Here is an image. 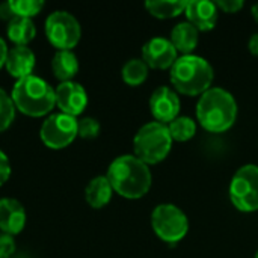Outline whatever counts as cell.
<instances>
[{"instance_id": "18", "label": "cell", "mask_w": 258, "mask_h": 258, "mask_svg": "<svg viewBox=\"0 0 258 258\" xmlns=\"http://www.w3.org/2000/svg\"><path fill=\"white\" fill-rule=\"evenodd\" d=\"M54 77L62 82H71L79 71V60L71 50H57L51 60Z\"/></svg>"}, {"instance_id": "10", "label": "cell", "mask_w": 258, "mask_h": 258, "mask_svg": "<svg viewBox=\"0 0 258 258\" xmlns=\"http://www.w3.org/2000/svg\"><path fill=\"white\" fill-rule=\"evenodd\" d=\"M150 109L157 122L166 125L178 116L180 98L174 89L168 86H160L153 92L150 98Z\"/></svg>"}, {"instance_id": "6", "label": "cell", "mask_w": 258, "mask_h": 258, "mask_svg": "<svg viewBox=\"0 0 258 258\" xmlns=\"http://www.w3.org/2000/svg\"><path fill=\"white\" fill-rule=\"evenodd\" d=\"M151 225L159 239L166 243L180 242L189 230L187 216L174 204H160L153 210Z\"/></svg>"}, {"instance_id": "19", "label": "cell", "mask_w": 258, "mask_h": 258, "mask_svg": "<svg viewBox=\"0 0 258 258\" xmlns=\"http://www.w3.org/2000/svg\"><path fill=\"white\" fill-rule=\"evenodd\" d=\"M6 33H8V38L17 45H27L35 38L36 29L30 18L14 17L11 21H8Z\"/></svg>"}, {"instance_id": "27", "label": "cell", "mask_w": 258, "mask_h": 258, "mask_svg": "<svg viewBox=\"0 0 258 258\" xmlns=\"http://www.w3.org/2000/svg\"><path fill=\"white\" fill-rule=\"evenodd\" d=\"M216 6L218 9H222L227 14H234L243 8V2L242 0H219Z\"/></svg>"}, {"instance_id": "22", "label": "cell", "mask_w": 258, "mask_h": 258, "mask_svg": "<svg viewBox=\"0 0 258 258\" xmlns=\"http://www.w3.org/2000/svg\"><path fill=\"white\" fill-rule=\"evenodd\" d=\"M148 77V65L142 59H130L122 67V80L130 86L142 85Z\"/></svg>"}, {"instance_id": "16", "label": "cell", "mask_w": 258, "mask_h": 258, "mask_svg": "<svg viewBox=\"0 0 258 258\" xmlns=\"http://www.w3.org/2000/svg\"><path fill=\"white\" fill-rule=\"evenodd\" d=\"M198 29L194 27L189 21L184 23H178L172 32H171V42L175 47L177 51L183 53V54H192V51L197 48L198 45Z\"/></svg>"}, {"instance_id": "30", "label": "cell", "mask_w": 258, "mask_h": 258, "mask_svg": "<svg viewBox=\"0 0 258 258\" xmlns=\"http://www.w3.org/2000/svg\"><path fill=\"white\" fill-rule=\"evenodd\" d=\"M8 45L6 42L0 38V68L6 63V57H8Z\"/></svg>"}, {"instance_id": "32", "label": "cell", "mask_w": 258, "mask_h": 258, "mask_svg": "<svg viewBox=\"0 0 258 258\" xmlns=\"http://www.w3.org/2000/svg\"><path fill=\"white\" fill-rule=\"evenodd\" d=\"M251 12H252V17H254V20H255V21L258 23V3H257V5H254V6H252Z\"/></svg>"}, {"instance_id": "7", "label": "cell", "mask_w": 258, "mask_h": 258, "mask_svg": "<svg viewBox=\"0 0 258 258\" xmlns=\"http://www.w3.org/2000/svg\"><path fill=\"white\" fill-rule=\"evenodd\" d=\"M230 198L240 212L258 210V166L245 165L234 174L230 183Z\"/></svg>"}, {"instance_id": "14", "label": "cell", "mask_w": 258, "mask_h": 258, "mask_svg": "<svg viewBox=\"0 0 258 258\" xmlns=\"http://www.w3.org/2000/svg\"><path fill=\"white\" fill-rule=\"evenodd\" d=\"M26 225V212L20 201L14 198L0 200V230L5 234H18Z\"/></svg>"}, {"instance_id": "20", "label": "cell", "mask_w": 258, "mask_h": 258, "mask_svg": "<svg viewBox=\"0 0 258 258\" xmlns=\"http://www.w3.org/2000/svg\"><path fill=\"white\" fill-rule=\"evenodd\" d=\"M187 2L180 0H151L145 3L147 11L157 18H172L186 11Z\"/></svg>"}, {"instance_id": "25", "label": "cell", "mask_w": 258, "mask_h": 258, "mask_svg": "<svg viewBox=\"0 0 258 258\" xmlns=\"http://www.w3.org/2000/svg\"><path fill=\"white\" fill-rule=\"evenodd\" d=\"M100 133V124L95 118H83L77 121V136L83 139H94Z\"/></svg>"}, {"instance_id": "11", "label": "cell", "mask_w": 258, "mask_h": 258, "mask_svg": "<svg viewBox=\"0 0 258 258\" xmlns=\"http://www.w3.org/2000/svg\"><path fill=\"white\" fill-rule=\"evenodd\" d=\"M177 59L175 47L165 38H153L142 48V60L154 70L171 68Z\"/></svg>"}, {"instance_id": "15", "label": "cell", "mask_w": 258, "mask_h": 258, "mask_svg": "<svg viewBox=\"0 0 258 258\" xmlns=\"http://www.w3.org/2000/svg\"><path fill=\"white\" fill-rule=\"evenodd\" d=\"M6 70L17 80L32 76L35 68V54L27 45H15L8 51Z\"/></svg>"}, {"instance_id": "24", "label": "cell", "mask_w": 258, "mask_h": 258, "mask_svg": "<svg viewBox=\"0 0 258 258\" xmlns=\"http://www.w3.org/2000/svg\"><path fill=\"white\" fill-rule=\"evenodd\" d=\"M15 106L12 97H9L3 89H0V132H5L14 121Z\"/></svg>"}, {"instance_id": "17", "label": "cell", "mask_w": 258, "mask_h": 258, "mask_svg": "<svg viewBox=\"0 0 258 258\" xmlns=\"http://www.w3.org/2000/svg\"><path fill=\"white\" fill-rule=\"evenodd\" d=\"M112 194H113V189H112L110 181L107 180V177L100 175L89 181L85 190V198L92 209H101L110 201Z\"/></svg>"}, {"instance_id": "5", "label": "cell", "mask_w": 258, "mask_h": 258, "mask_svg": "<svg viewBox=\"0 0 258 258\" xmlns=\"http://www.w3.org/2000/svg\"><path fill=\"white\" fill-rule=\"evenodd\" d=\"M172 138L168 125L157 121L148 122L139 128L133 141L135 156L145 165H156L162 162L171 151Z\"/></svg>"}, {"instance_id": "21", "label": "cell", "mask_w": 258, "mask_h": 258, "mask_svg": "<svg viewBox=\"0 0 258 258\" xmlns=\"http://www.w3.org/2000/svg\"><path fill=\"white\" fill-rule=\"evenodd\" d=\"M169 135L172 141L177 142H186L192 139L197 133V124L189 116H177L172 122L168 124Z\"/></svg>"}, {"instance_id": "9", "label": "cell", "mask_w": 258, "mask_h": 258, "mask_svg": "<svg viewBox=\"0 0 258 258\" xmlns=\"http://www.w3.org/2000/svg\"><path fill=\"white\" fill-rule=\"evenodd\" d=\"M77 138V119L67 113H56L47 118L41 127L42 142L53 150L68 147Z\"/></svg>"}, {"instance_id": "8", "label": "cell", "mask_w": 258, "mask_h": 258, "mask_svg": "<svg viewBox=\"0 0 258 258\" xmlns=\"http://www.w3.org/2000/svg\"><path fill=\"white\" fill-rule=\"evenodd\" d=\"M48 41L59 50H71L80 41V24L67 11H54L45 20Z\"/></svg>"}, {"instance_id": "4", "label": "cell", "mask_w": 258, "mask_h": 258, "mask_svg": "<svg viewBox=\"0 0 258 258\" xmlns=\"http://www.w3.org/2000/svg\"><path fill=\"white\" fill-rule=\"evenodd\" d=\"M12 101L18 110L29 116H44L56 106V94L41 77L27 76L14 85Z\"/></svg>"}, {"instance_id": "2", "label": "cell", "mask_w": 258, "mask_h": 258, "mask_svg": "<svg viewBox=\"0 0 258 258\" xmlns=\"http://www.w3.org/2000/svg\"><path fill=\"white\" fill-rule=\"evenodd\" d=\"M197 118L207 132L224 133L236 122L237 103L228 91L210 88L197 104Z\"/></svg>"}, {"instance_id": "28", "label": "cell", "mask_w": 258, "mask_h": 258, "mask_svg": "<svg viewBox=\"0 0 258 258\" xmlns=\"http://www.w3.org/2000/svg\"><path fill=\"white\" fill-rule=\"evenodd\" d=\"M11 175V163L3 151H0V186L8 181Z\"/></svg>"}, {"instance_id": "13", "label": "cell", "mask_w": 258, "mask_h": 258, "mask_svg": "<svg viewBox=\"0 0 258 258\" xmlns=\"http://www.w3.org/2000/svg\"><path fill=\"white\" fill-rule=\"evenodd\" d=\"M184 12L189 23L194 27H197L198 32L212 30L218 21V6L213 2H207V0L187 2Z\"/></svg>"}, {"instance_id": "26", "label": "cell", "mask_w": 258, "mask_h": 258, "mask_svg": "<svg viewBox=\"0 0 258 258\" xmlns=\"http://www.w3.org/2000/svg\"><path fill=\"white\" fill-rule=\"evenodd\" d=\"M15 252V242L9 234H0V258H9Z\"/></svg>"}, {"instance_id": "12", "label": "cell", "mask_w": 258, "mask_h": 258, "mask_svg": "<svg viewBox=\"0 0 258 258\" xmlns=\"http://www.w3.org/2000/svg\"><path fill=\"white\" fill-rule=\"evenodd\" d=\"M56 106L70 116L80 115L88 104V94L82 85L74 82H62L56 89Z\"/></svg>"}, {"instance_id": "23", "label": "cell", "mask_w": 258, "mask_h": 258, "mask_svg": "<svg viewBox=\"0 0 258 258\" xmlns=\"http://www.w3.org/2000/svg\"><path fill=\"white\" fill-rule=\"evenodd\" d=\"M9 6H11L12 12L15 14V17L30 18L41 12V9L44 8V2H41V0H11Z\"/></svg>"}, {"instance_id": "3", "label": "cell", "mask_w": 258, "mask_h": 258, "mask_svg": "<svg viewBox=\"0 0 258 258\" xmlns=\"http://www.w3.org/2000/svg\"><path fill=\"white\" fill-rule=\"evenodd\" d=\"M169 79L180 94L203 95L213 82V68L201 56L183 54L171 67Z\"/></svg>"}, {"instance_id": "33", "label": "cell", "mask_w": 258, "mask_h": 258, "mask_svg": "<svg viewBox=\"0 0 258 258\" xmlns=\"http://www.w3.org/2000/svg\"><path fill=\"white\" fill-rule=\"evenodd\" d=\"M255 258H258V251H257V254H255Z\"/></svg>"}, {"instance_id": "29", "label": "cell", "mask_w": 258, "mask_h": 258, "mask_svg": "<svg viewBox=\"0 0 258 258\" xmlns=\"http://www.w3.org/2000/svg\"><path fill=\"white\" fill-rule=\"evenodd\" d=\"M0 17H2L3 20H8V21H11V20L15 17V14L12 12V9H11V6H9V2H8V3H3V5L0 6Z\"/></svg>"}, {"instance_id": "31", "label": "cell", "mask_w": 258, "mask_h": 258, "mask_svg": "<svg viewBox=\"0 0 258 258\" xmlns=\"http://www.w3.org/2000/svg\"><path fill=\"white\" fill-rule=\"evenodd\" d=\"M249 50H251V53L252 54H255V56H258V33H255V35H252L251 36V39H249Z\"/></svg>"}, {"instance_id": "1", "label": "cell", "mask_w": 258, "mask_h": 258, "mask_svg": "<svg viewBox=\"0 0 258 258\" xmlns=\"http://www.w3.org/2000/svg\"><path fill=\"white\" fill-rule=\"evenodd\" d=\"M107 180L112 189L124 198H142L151 187V172L148 165L136 156H119L107 169Z\"/></svg>"}]
</instances>
